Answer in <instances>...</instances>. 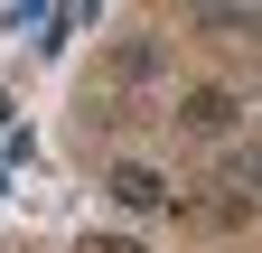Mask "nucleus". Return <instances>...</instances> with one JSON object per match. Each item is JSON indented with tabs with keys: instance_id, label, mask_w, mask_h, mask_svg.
Listing matches in <instances>:
<instances>
[{
	"instance_id": "f257e3e1",
	"label": "nucleus",
	"mask_w": 262,
	"mask_h": 253,
	"mask_svg": "<svg viewBox=\"0 0 262 253\" xmlns=\"http://www.w3.org/2000/svg\"><path fill=\"white\" fill-rule=\"evenodd\" d=\"M113 197H122V206H159V178H150V169H113Z\"/></svg>"
},
{
	"instance_id": "f03ea898",
	"label": "nucleus",
	"mask_w": 262,
	"mask_h": 253,
	"mask_svg": "<svg viewBox=\"0 0 262 253\" xmlns=\"http://www.w3.org/2000/svg\"><path fill=\"white\" fill-rule=\"evenodd\" d=\"M234 169H244V187H262V150H244V160H234Z\"/></svg>"
}]
</instances>
